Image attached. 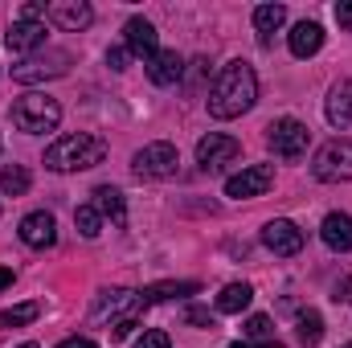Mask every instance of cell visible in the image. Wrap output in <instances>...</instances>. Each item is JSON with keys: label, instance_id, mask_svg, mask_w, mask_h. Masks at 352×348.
I'll list each match as a JSON object with an SVG mask.
<instances>
[{"label": "cell", "instance_id": "cell-1", "mask_svg": "<svg viewBox=\"0 0 352 348\" xmlns=\"http://www.w3.org/2000/svg\"><path fill=\"white\" fill-rule=\"evenodd\" d=\"M258 98V78L250 62H230L221 66V74L209 87V115L213 119H238L254 107Z\"/></svg>", "mask_w": 352, "mask_h": 348}, {"label": "cell", "instance_id": "cell-2", "mask_svg": "<svg viewBox=\"0 0 352 348\" xmlns=\"http://www.w3.org/2000/svg\"><path fill=\"white\" fill-rule=\"evenodd\" d=\"M102 160H107V140L87 135V131L62 135L45 148V168H54V173H87Z\"/></svg>", "mask_w": 352, "mask_h": 348}, {"label": "cell", "instance_id": "cell-3", "mask_svg": "<svg viewBox=\"0 0 352 348\" xmlns=\"http://www.w3.org/2000/svg\"><path fill=\"white\" fill-rule=\"evenodd\" d=\"M12 123L21 131H29V135H45V131H54L62 123V107H58V98L33 90V94H25V98L12 102Z\"/></svg>", "mask_w": 352, "mask_h": 348}, {"label": "cell", "instance_id": "cell-4", "mask_svg": "<svg viewBox=\"0 0 352 348\" xmlns=\"http://www.w3.org/2000/svg\"><path fill=\"white\" fill-rule=\"evenodd\" d=\"M70 50H45V54H33V58H21L16 66H12V83H21V87H37V83H45V78H62L66 70H70Z\"/></svg>", "mask_w": 352, "mask_h": 348}, {"label": "cell", "instance_id": "cell-5", "mask_svg": "<svg viewBox=\"0 0 352 348\" xmlns=\"http://www.w3.org/2000/svg\"><path fill=\"white\" fill-rule=\"evenodd\" d=\"M266 144H270V152L278 160H299L307 152V144H311V131H307V123L287 115V119H274L266 127Z\"/></svg>", "mask_w": 352, "mask_h": 348}, {"label": "cell", "instance_id": "cell-6", "mask_svg": "<svg viewBox=\"0 0 352 348\" xmlns=\"http://www.w3.org/2000/svg\"><path fill=\"white\" fill-rule=\"evenodd\" d=\"M311 173H316V180H324V184H344V180H352V140L324 144L316 152V160H311Z\"/></svg>", "mask_w": 352, "mask_h": 348}, {"label": "cell", "instance_id": "cell-7", "mask_svg": "<svg viewBox=\"0 0 352 348\" xmlns=\"http://www.w3.org/2000/svg\"><path fill=\"white\" fill-rule=\"evenodd\" d=\"M242 156V144L234 135H221V131H209L201 144H197V164L205 173H221L226 164H234Z\"/></svg>", "mask_w": 352, "mask_h": 348}, {"label": "cell", "instance_id": "cell-8", "mask_svg": "<svg viewBox=\"0 0 352 348\" xmlns=\"http://www.w3.org/2000/svg\"><path fill=\"white\" fill-rule=\"evenodd\" d=\"M176 164H180V156H176L173 144H148V148H140L135 152V173L140 176H152V180H164V176L176 173Z\"/></svg>", "mask_w": 352, "mask_h": 348}, {"label": "cell", "instance_id": "cell-9", "mask_svg": "<svg viewBox=\"0 0 352 348\" xmlns=\"http://www.w3.org/2000/svg\"><path fill=\"white\" fill-rule=\"evenodd\" d=\"M270 184H274V168H270V164H250V168H242L238 176L226 180V197H234V201H242V197H263Z\"/></svg>", "mask_w": 352, "mask_h": 348}, {"label": "cell", "instance_id": "cell-10", "mask_svg": "<svg viewBox=\"0 0 352 348\" xmlns=\"http://www.w3.org/2000/svg\"><path fill=\"white\" fill-rule=\"evenodd\" d=\"M263 246L274 250V254H283V259H291V254L303 250V230L295 221H287V217H274V221H266V230H263Z\"/></svg>", "mask_w": 352, "mask_h": 348}, {"label": "cell", "instance_id": "cell-11", "mask_svg": "<svg viewBox=\"0 0 352 348\" xmlns=\"http://www.w3.org/2000/svg\"><path fill=\"white\" fill-rule=\"evenodd\" d=\"M4 45H8L16 58H33V54L45 45V25H41V21H12V29L4 33Z\"/></svg>", "mask_w": 352, "mask_h": 348}, {"label": "cell", "instance_id": "cell-12", "mask_svg": "<svg viewBox=\"0 0 352 348\" xmlns=\"http://www.w3.org/2000/svg\"><path fill=\"white\" fill-rule=\"evenodd\" d=\"M21 242L25 246H33V250H50L54 242H58V221H54V213H29L25 221H21Z\"/></svg>", "mask_w": 352, "mask_h": 348}, {"label": "cell", "instance_id": "cell-13", "mask_svg": "<svg viewBox=\"0 0 352 348\" xmlns=\"http://www.w3.org/2000/svg\"><path fill=\"white\" fill-rule=\"evenodd\" d=\"M123 33H127V54H135V58H144V62H152V58L160 54V45H156V25H152V21L131 17V21L123 25Z\"/></svg>", "mask_w": 352, "mask_h": 348}, {"label": "cell", "instance_id": "cell-14", "mask_svg": "<svg viewBox=\"0 0 352 348\" xmlns=\"http://www.w3.org/2000/svg\"><path fill=\"white\" fill-rule=\"evenodd\" d=\"M45 17H50L54 25H62V29L78 33V29H87L90 21H94V8H90L87 0H54Z\"/></svg>", "mask_w": 352, "mask_h": 348}, {"label": "cell", "instance_id": "cell-15", "mask_svg": "<svg viewBox=\"0 0 352 348\" xmlns=\"http://www.w3.org/2000/svg\"><path fill=\"white\" fill-rule=\"evenodd\" d=\"M320 238H324V246H328V250L349 254V250H352V217H349V213H328V217H324V226H320Z\"/></svg>", "mask_w": 352, "mask_h": 348}, {"label": "cell", "instance_id": "cell-16", "mask_svg": "<svg viewBox=\"0 0 352 348\" xmlns=\"http://www.w3.org/2000/svg\"><path fill=\"white\" fill-rule=\"evenodd\" d=\"M180 74H184V62H180L176 50H160V54L148 62V78H152L156 87H176Z\"/></svg>", "mask_w": 352, "mask_h": 348}, {"label": "cell", "instance_id": "cell-17", "mask_svg": "<svg viewBox=\"0 0 352 348\" xmlns=\"http://www.w3.org/2000/svg\"><path fill=\"white\" fill-rule=\"evenodd\" d=\"M324 115H328V123H332V127H352V78H344V83H336V87H332Z\"/></svg>", "mask_w": 352, "mask_h": 348}, {"label": "cell", "instance_id": "cell-18", "mask_svg": "<svg viewBox=\"0 0 352 348\" xmlns=\"http://www.w3.org/2000/svg\"><path fill=\"white\" fill-rule=\"evenodd\" d=\"M287 45H291L295 58H311V54H320V45H324V29H320L316 21H299V25L291 29Z\"/></svg>", "mask_w": 352, "mask_h": 348}, {"label": "cell", "instance_id": "cell-19", "mask_svg": "<svg viewBox=\"0 0 352 348\" xmlns=\"http://www.w3.org/2000/svg\"><path fill=\"white\" fill-rule=\"evenodd\" d=\"M94 209H98L102 217H111L115 226H123V221H127L123 193H119V188H111V184H98V188H94Z\"/></svg>", "mask_w": 352, "mask_h": 348}, {"label": "cell", "instance_id": "cell-20", "mask_svg": "<svg viewBox=\"0 0 352 348\" xmlns=\"http://www.w3.org/2000/svg\"><path fill=\"white\" fill-rule=\"evenodd\" d=\"M250 299H254L250 283H230V287H221V295H217V312H221V316H242V312L250 307Z\"/></svg>", "mask_w": 352, "mask_h": 348}, {"label": "cell", "instance_id": "cell-21", "mask_svg": "<svg viewBox=\"0 0 352 348\" xmlns=\"http://www.w3.org/2000/svg\"><path fill=\"white\" fill-rule=\"evenodd\" d=\"M283 21H287V8L283 4H258L254 8V29H258V41L263 45H270V33L283 29Z\"/></svg>", "mask_w": 352, "mask_h": 348}, {"label": "cell", "instance_id": "cell-22", "mask_svg": "<svg viewBox=\"0 0 352 348\" xmlns=\"http://www.w3.org/2000/svg\"><path fill=\"white\" fill-rule=\"evenodd\" d=\"M192 291H197V283H156V287L140 291V312L152 307V303H164V299H173V295H192Z\"/></svg>", "mask_w": 352, "mask_h": 348}, {"label": "cell", "instance_id": "cell-23", "mask_svg": "<svg viewBox=\"0 0 352 348\" xmlns=\"http://www.w3.org/2000/svg\"><path fill=\"white\" fill-rule=\"evenodd\" d=\"M295 336H299V345H320L324 340V316L320 312H299Z\"/></svg>", "mask_w": 352, "mask_h": 348}, {"label": "cell", "instance_id": "cell-24", "mask_svg": "<svg viewBox=\"0 0 352 348\" xmlns=\"http://www.w3.org/2000/svg\"><path fill=\"white\" fill-rule=\"evenodd\" d=\"M0 188H4L8 197H25V193H29V168H25V164H8V168L0 173Z\"/></svg>", "mask_w": 352, "mask_h": 348}, {"label": "cell", "instance_id": "cell-25", "mask_svg": "<svg viewBox=\"0 0 352 348\" xmlns=\"http://www.w3.org/2000/svg\"><path fill=\"white\" fill-rule=\"evenodd\" d=\"M74 226H78L82 238H98V234H102V213H98L94 205H78V209H74Z\"/></svg>", "mask_w": 352, "mask_h": 348}, {"label": "cell", "instance_id": "cell-26", "mask_svg": "<svg viewBox=\"0 0 352 348\" xmlns=\"http://www.w3.org/2000/svg\"><path fill=\"white\" fill-rule=\"evenodd\" d=\"M41 316V303H16L8 312H0V328H16V324H33Z\"/></svg>", "mask_w": 352, "mask_h": 348}, {"label": "cell", "instance_id": "cell-27", "mask_svg": "<svg viewBox=\"0 0 352 348\" xmlns=\"http://www.w3.org/2000/svg\"><path fill=\"white\" fill-rule=\"evenodd\" d=\"M242 336L254 340V345H270V340H274V328H270L266 316H250V320L242 324Z\"/></svg>", "mask_w": 352, "mask_h": 348}, {"label": "cell", "instance_id": "cell-28", "mask_svg": "<svg viewBox=\"0 0 352 348\" xmlns=\"http://www.w3.org/2000/svg\"><path fill=\"white\" fill-rule=\"evenodd\" d=\"M135 320H140V316H119V320H111V328H107V332H111V340H127V336H131V328H135Z\"/></svg>", "mask_w": 352, "mask_h": 348}, {"label": "cell", "instance_id": "cell-29", "mask_svg": "<svg viewBox=\"0 0 352 348\" xmlns=\"http://www.w3.org/2000/svg\"><path fill=\"white\" fill-rule=\"evenodd\" d=\"M184 324H197V328H217L209 307H184Z\"/></svg>", "mask_w": 352, "mask_h": 348}, {"label": "cell", "instance_id": "cell-30", "mask_svg": "<svg viewBox=\"0 0 352 348\" xmlns=\"http://www.w3.org/2000/svg\"><path fill=\"white\" fill-rule=\"evenodd\" d=\"M127 58H131V54H127V45L107 50V66H111V70H127Z\"/></svg>", "mask_w": 352, "mask_h": 348}, {"label": "cell", "instance_id": "cell-31", "mask_svg": "<svg viewBox=\"0 0 352 348\" xmlns=\"http://www.w3.org/2000/svg\"><path fill=\"white\" fill-rule=\"evenodd\" d=\"M135 348H173V345H168L164 332H144V336L135 340Z\"/></svg>", "mask_w": 352, "mask_h": 348}, {"label": "cell", "instance_id": "cell-32", "mask_svg": "<svg viewBox=\"0 0 352 348\" xmlns=\"http://www.w3.org/2000/svg\"><path fill=\"white\" fill-rule=\"evenodd\" d=\"M332 299H336V303H352V279H340V283L332 287Z\"/></svg>", "mask_w": 352, "mask_h": 348}, {"label": "cell", "instance_id": "cell-33", "mask_svg": "<svg viewBox=\"0 0 352 348\" xmlns=\"http://www.w3.org/2000/svg\"><path fill=\"white\" fill-rule=\"evenodd\" d=\"M336 21H340L344 29H352V0H340V4H336Z\"/></svg>", "mask_w": 352, "mask_h": 348}, {"label": "cell", "instance_id": "cell-34", "mask_svg": "<svg viewBox=\"0 0 352 348\" xmlns=\"http://www.w3.org/2000/svg\"><path fill=\"white\" fill-rule=\"evenodd\" d=\"M58 348H98L94 340H87V336H70V340H62Z\"/></svg>", "mask_w": 352, "mask_h": 348}, {"label": "cell", "instance_id": "cell-35", "mask_svg": "<svg viewBox=\"0 0 352 348\" xmlns=\"http://www.w3.org/2000/svg\"><path fill=\"white\" fill-rule=\"evenodd\" d=\"M230 348H278V340H270V345H254V340H242V345H230Z\"/></svg>", "mask_w": 352, "mask_h": 348}, {"label": "cell", "instance_id": "cell-36", "mask_svg": "<svg viewBox=\"0 0 352 348\" xmlns=\"http://www.w3.org/2000/svg\"><path fill=\"white\" fill-rule=\"evenodd\" d=\"M4 287H12V270H4V266H0V291H4Z\"/></svg>", "mask_w": 352, "mask_h": 348}, {"label": "cell", "instance_id": "cell-37", "mask_svg": "<svg viewBox=\"0 0 352 348\" xmlns=\"http://www.w3.org/2000/svg\"><path fill=\"white\" fill-rule=\"evenodd\" d=\"M16 348H37V345H33V340H29V345H16Z\"/></svg>", "mask_w": 352, "mask_h": 348}, {"label": "cell", "instance_id": "cell-38", "mask_svg": "<svg viewBox=\"0 0 352 348\" xmlns=\"http://www.w3.org/2000/svg\"><path fill=\"white\" fill-rule=\"evenodd\" d=\"M344 348H352V345H344Z\"/></svg>", "mask_w": 352, "mask_h": 348}]
</instances>
